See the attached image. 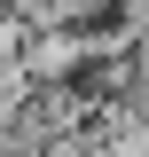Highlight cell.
<instances>
[{
	"label": "cell",
	"mask_w": 149,
	"mask_h": 157,
	"mask_svg": "<svg viewBox=\"0 0 149 157\" xmlns=\"http://www.w3.org/2000/svg\"><path fill=\"white\" fill-rule=\"evenodd\" d=\"M118 8H126V0H118Z\"/></svg>",
	"instance_id": "cell-1"
}]
</instances>
